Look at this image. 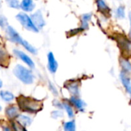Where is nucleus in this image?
<instances>
[{"label":"nucleus","mask_w":131,"mask_h":131,"mask_svg":"<svg viewBox=\"0 0 131 131\" xmlns=\"http://www.w3.org/2000/svg\"><path fill=\"white\" fill-rule=\"evenodd\" d=\"M18 107L24 112L29 114H36L43 108V103L40 101L30 97L20 95L17 97Z\"/></svg>","instance_id":"nucleus-1"},{"label":"nucleus","mask_w":131,"mask_h":131,"mask_svg":"<svg viewBox=\"0 0 131 131\" xmlns=\"http://www.w3.org/2000/svg\"><path fill=\"white\" fill-rule=\"evenodd\" d=\"M13 73L18 80L25 84H31L34 82V74L30 70L27 69L22 65L17 64L13 69Z\"/></svg>","instance_id":"nucleus-2"},{"label":"nucleus","mask_w":131,"mask_h":131,"mask_svg":"<svg viewBox=\"0 0 131 131\" xmlns=\"http://www.w3.org/2000/svg\"><path fill=\"white\" fill-rule=\"evenodd\" d=\"M115 40L117 42L118 47L121 51V54L124 58H128L131 56V41L124 35H119L115 37Z\"/></svg>","instance_id":"nucleus-3"},{"label":"nucleus","mask_w":131,"mask_h":131,"mask_svg":"<svg viewBox=\"0 0 131 131\" xmlns=\"http://www.w3.org/2000/svg\"><path fill=\"white\" fill-rule=\"evenodd\" d=\"M16 18L25 29L33 32H38L39 31L38 28L34 25L31 17H29L27 14L23 12L18 13L16 15Z\"/></svg>","instance_id":"nucleus-4"},{"label":"nucleus","mask_w":131,"mask_h":131,"mask_svg":"<svg viewBox=\"0 0 131 131\" xmlns=\"http://www.w3.org/2000/svg\"><path fill=\"white\" fill-rule=\"evenodd\" d=\"M5 35L9 41H11L14 43H17V44L21 45L22 41H23V38L16 31V30L14 29L12 27L8 26V25L5 28Z\"/></svg>","instance_id":"nucleus-5"},{"label":"nucleus","mask_w":131,"mask_h":131,"mask_svg":"<svg viewBox=\"0 0 131 131\" xmlns=\"http://www.w3.org/2000/svg\"><path fill=\"white\" fill-rule=\"evenodd\" d=\"M120 80L124 87L126 91L131 96V79L129 73L121 70L120 73Z\"/></svg>","instance_id":"nucleus-6"},{"label":"nucleus","mask_w":131,"mask_h":131,"mask_svg":"<svg viewBox=\"0 0 131 131\" xmlns=\"http://www.w3.org/2000/svg\"><path fill=\"white\" fill-rule=\"evenodd\" d=\"M13 53L18 58H19L20 60H21L24 63H25L28 67H30L31 68H35V63L34 61H32V59L28 56L25 53H24L23 51H20V50H18V49H14L13 50Z\"/></svg>","instance_id":"nucleus-7"},{"label":"nucleus","mask_w":131,"mask_h":131,"mask_svg":"<svg viewBox=\"0 0 131 131\" xmlns=\"http://www.w3.org/2000/svg\"><path fill=\"white\" fill-rule=\"evenodd\" d=\"M31 18L34 23V25L38 28V29H41L45 25V21L43 17V15L40 10L37 11L34 14L31 15Z\"/></svg>","instance_id":"nucleus-8"},{"label":"nucleus","mask_w":131,"mask_h":131,"mask_svg":"<svg viewBox=\"0 0 131 131\" xmlns=\"http://www.w3.org/2000/svg\"><path fill=\"white\" fill-rule=\"evenodd\" d=\"M96 5L98 12H100L103 15L109 17L111 15V8L104 0H96Z\"/></svg>","instance_id":"nucleus-9"},{"label":"nucleus","mask_w":131,"mask_h":131,"mask_svg":"<svg viewBox=\"0 0 131 131\" xmlns=\"http://www.w3.org/2000/svg\"><path fill=\"white\" fill-rule=\"evenodd\" d=\"M58 67V61H56L52 52H49L48 54V68L49 71L52 74H54L57 71Z\"/></svg>","instance_id":"nucleus-10"},{"label":"nucleus","mask_w":131,"mask_h":131,"mask_svg":"<svg viewBox=\"0 0 131 131\" xmlns=\"http://www.w3.org/2000/svg\"><path fill=\"white\" fill-rule=\"evenodd\" d=\"M69 102L74 107H75V108L78 109L79 111H81V112L84 111V109H85V107H86V103L83 100L78 98L77 96H72L69 99Z\"/></svg>","instance_id":"nucleus-11"},{"label":"nucleus","mask_w":131,"mask_h":131,"mask_svg":"<svg viewBox=\"0 0 131 131\" xmlns=\"http://www.w3.org/2000/svg\"><path fill=\"white\" fill-rule=\"evenodd\" d=\"M10 56L5 47L0 43V63L4 66H7L9 63Z\"/></svg>","instance_id":"nucleus-12"},{"label":"nucleus","mask_w":131,"mask_h":131,"mask_svg":"<svg viewBox=\"0 0 131 131\" xmlns=\"http://www.w3.org/2000/svg\"><path fill=\"white\" fill-rule=\"evenodd\" d=\"M18 114V108L15 106H8L5 109V115L10 120H15Z\"/></svg>","instance_id":"nucleus-13"},{"label":"nucleus","mask_w":131,"mask_h":131,"mask_svg":"<svg viewBox=\"0 0 131 131\" xmlns=\"http://www.w3.org/2000/svg\"><path fill=\"white\" fill-rule=\"evenodd\" d=\"M35 7V5L33 0H22L20 4V8L25 12H31Z\"/></svg>","instance_id":"nucleus-14"},{"label":"nucleus","mask_w":131,"mask_h":131,"mask_svg":"<svg viewBox=\"0 0 131 131\" xmlns=\"http://www.w3.org/2000/svg\"><path fill=\"white\" fill-rule=\"evenodd\" d=\"M67 89L73 96H78L79 95V86L77 82H69L66 85Z\"/></svg>","instance_id":"nucleus-15"},{"label":"nucleus","mask_w":131,"mask_h":131,"mask_svg":"<svg viewBox=\"0 0 131 131\" xmlns=\"http://www.w3.org/2000/svg\"><path fill=\"white\" fill-rule=\"evenodd\" d=\"M16 120L21 125H22L25 127L30 126L32 122V120L31 117H29L26 115H22V114H18Z\"/></svg>","instance_id":"nucleus-16"},{"label":"nucleus","mask_w":131,"mask_h":131,"mask_svg":"<svg viewBox=\"0 0 131 131\" xmlns=\"http://www.w3.org/2000/svg\"><path fill=\"white\" fill-rule=\"evenodd\" d=\"M120 64L122 68V70L124 71L131 73V62L127 58H122L120 60Z\"/></svg>","instance_id":"nucleus-17"},{"label":"nucleus","mask_w":131,"mask_h":131,"mask_svg":"<svg viewBox=\"0 0 131 131\" xmlns=\"http://www.w3.org/2000/svg\"><path fill=\"white\" fill-rule=\"evenodd\" d=\"M0 97L2 99L6 102H10L12 101L15 98V96L12 93L8 91H0Z\"/></svg>","instance_id":"nucleus-18"},{"label":"nucleus","mask_w":131,"mask_h":131,"mask_svg":"<svg viewBox=\"0 0 131 131\" xmlns=\"http://www.w3.org/2000/svg\"><path fill=\"white\" fill-rule=\"evenodd\" d=\"M21 45L28 51L31 52V54H37V50H36V48H34V47H33L31 44H29L27 41H25V40L23 39V41H22V42H21Z\"/></svg>","instance_id":"nucleus-19"},{"label":"nucleus","mask_w":131,"mask_h":131,"mask_svg":"<svg viewBox=\"0 0 131 131\" xmlns=\"http://www.w3.org/2000/svg\"><path fill=\"white\" fill-rule=\"evenodd\" d=\"M63 108L66 111L68 116L69 118H73L74 116V110L71 107V105L67 102H64L63 103Z\"/></svg>","instance_id":"nucleus-20"},{"label":"nucleus","mask_w":131,"mask_h":131,"mask_svg":"<svg viewBox=\"0 0 131 131\" xmlns=\"http://www.w3.org/2000/svg\"><path fill=\"white\" fill-rule=\"evenodd\" d=\"M64 130L65 131H74L76 130V124H75V121H68L66 123H64Z\"/></svg>","instance_id":"nucleus-21"},{"label":"nucleus","mask_w":131,"mask_h":131,"mask_svg":"<svg viewBox=\"0 0 131 131\" xmlns=\"http://www.w3.org/2000/svg\"><path fill=\"white\" fill-rule=\"evenodd\" d=\"M116 16L119 19H123L126 16L125 13V7L124 5H120L116 10Z\"/></svg>","instance_id":"nucleus-22"},{"label":"nucleus","mask_w":131,"mask_h":131,"mask_svg":"<svg viewBox=\"0 0 131 131\" xmlns=\"http://www.w3.org/2000/svg\"><path fill=\"white\" fill-rule=\"evenodd\" d=\"M7 4L8 5L9 7L15 8V9H18L20 8V3L18 2V0H5Z\"/></svg>","instance_id":"nucleus-23"},{"label":"nucleus","mask_w":131,"mask_h":131,"mask_svg":"<svg viewBox=\"0 0 131 131\" xmlns=\"http://www.w3.org/2000/svg\"><path fill=\"white\" fill-rule=\"evenodd\" d=\"M12 127L15 130H26V128L21 125L18 121H13L12 123Z\"/></svg>","instance_id":"nucleus-24"},{"label":"nucleus","mask_w":131,"mask_h":131,"mask_svg":"<svg viewBox=\"0 0 131 131\" xmlns=\"http://www.w3.org/2000/svg\"><path fill=\"white\" fill-rule=\"evenodd\" d=\"M8 26V21H7V18L0 15V27L2 28H6Z\"/></svg>","instance_id":"nucleus-25"},{"label":"nucleus","mask_w":131,"mask_h":131,"mask_svg":"<svg viewBox=\"0 0 131 131\" xmlns=\"http://www.w3.org/2000/svg\"><path fill=\"white\" fill-rule=\"evenodd\" d=\"M48 87H49V90L51 91V93H52L54 95H55V96H58V91L56 87H55L51 81L48 82Z\"/></svg>","instance_id":"nucleus-26"},{"label":"nucleus","mask_w":131,"mask_h":131,"mask_svg":"<svg viewBox=\"0 0 131 131\" xmlns=\"http://www.w3.org/2000/svg\"><path fill=\"white\" fill-rule=\"evenodd\" d=\"M91 18H92V14L91 13H85V14H83L82 16H81V20L83 21H90L91 20Z\"/></svg>","instance_id":"nucleus-27"},{"label":"nucleus","mask_w":131,"mask_h":131,"mask_svg":"<svg viewBox=\"0 0 131 131\" xmlns=\"http://www.w3.org/2000/svg\"><path fill=\"white\" fill-rule=\"evenodd\" d=\"M51 117L54 119H57L58 117H63V113L60 111H55L51 113Z\"/></svg>","instance_id":"nucleus-28"},{"label":"nucleus","mask_w":131,"mask_h":131,"mask_svg":"<svg viewBox=\"0 0 131 131\" xmlns=\"http://www.w3.org/2000/svg\"><path fill=\"white\" fill-rule=\"evenodd\" d=\"M81 31H83L82 28L80 27V28H75V29L71 30L68 33L71 35V36H73V35H77V34H78V33H81Z\"/></svg>","instance_id":"nucleus-29"},{"label":"nucleus","mask_w":131,"mask_h":131,"mask_svg":"<svg viewBox=\"0 0 131 131\" xmlns=\"http://www.w3.org/2000/svg\"><path fill=\"white\" fill-rule=\"evenodd\" d=\"M53 104H54V106H55V107H58L60 109H63V103H61V102H60V101H58L57 100H54L53 101Z\"/></svg>","instance_id":"nucleus-30"},{"label":"nucleus","mask_w":131,"mask_h":131,"mask_svg":"<svg viewBox=\"0 0 131 131\" xmlns=\"http://www.w3.org/2000/svg\"><path fill=\"white\" fill-rule=\"evenodd\" d=\"M128 18H129V21H130V35L131 37V12H129L128 13Z\"/></svg>","instance_id":"nucleus-31"},{"label":"nucleus","mask_w":131,"mask_h":131,"mask_svg":"<svg viewBox=\"0 0 131 131\" xmlns=\"http://www.w3.org/2000/svg\"><path fill=\"white\" fill-rule=\"evenodd\" d=\"M2 87V81L0 80V88H1Z\"/></svg>","instance_id":"nucleus-32"},{"label":"nucleus","mask_w":131,"mask_h":131,"mask_svg":"<svg viewBox=\"0 0 131 131\" xmlns=\"http://www.w3.org/2000/svg\"><path fill=\"white\" fill-rule=\"evenodd\" d=\"M1 109H2V107H1V106H0V111H1Z\"/></svg>","instance_id":"nucleus-33"},{"label":"nucleus","mask_w":131,"mask_h":131,"mask_svg":"<svg viewBox=\"0 0 131 131\" xmlns=\"http://www.w3.org/2000/svg\"><path fill=\"white\" fill-rule=\"evenodd\" d=\"M0 7H1V2H0Z\"/></svg>","instance_id":"nucleus-34"}]
</instances>
